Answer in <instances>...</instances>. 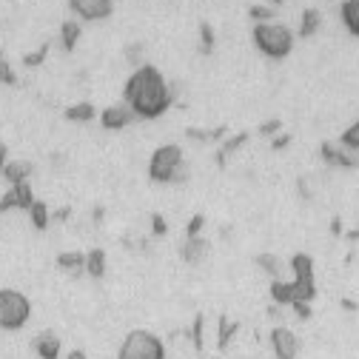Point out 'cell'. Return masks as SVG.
Listing matches in <instances>:
<instances>
[{"label": "cell", "instance_id": "cell-1", "mask_svg": "<svg viewBox=\"0 0 359 359\" xmlns=\"http://www.w3.org/2000/svg\"><path fill=\"white\" fill-rule=\"evenodd\" d=\"M32 320V299L20 288H0V331H20Z\"/></svg>", "mask_w": 359, "mask_h": 359}, {"label": "cell", "instance_id": "cell-2", "mask_svg": "<svg viewBox=\"0 0 359 359\" xmlns=\"http://www.w3.org/2000/svg\"><path fill=\"white\" fill-rule=\"evenodd\" d=\"M117 359H165V345L154 331L134 328L126 334Z\"/></svg>", "mask_w": 359, "mask_h": 359}, {"label": "cell", "instance_id": "cell-3", "mask_svg": "<svg viewBox=\"0 0 359 359\" xmlns=\"http://www.w3.org/2000/svg\"><path fill=\"white\" fill-rule=\"evenodd\" d=\"M271 351L277 359H297L299 353V337L291 328H274L271 331Z\"/></svg>", "mask_w": 359, "mask_h": 359}, {"label": "cell", "instance_id": "cell-4", "mask_svg": "<svg viewBox=\"0 0 359 359\" xmlns=\"http://www.w3.org/2000/svg\"><path fill=\"white\" fill-rule=\"evenodd\" d=\"M32 348H34V353H37L40 359H60V353H63V342H60V337H57L55 331H40V334H34Z\"/></svg>", "mask_w": 359, "mask_h": 359}, {"label": "cell", "instance_id": "cell-5", "mask_svg": "<svg viewBox=\"0 0 359 359\" xmlns=\"http://www.w3.org/2000/svg\"><path fill=\"white\" fill-rule=\"evenodd\" d=\"M66 359H86V353H83V351H72Z\"/></svg>", "mask_w": 359, "mask_h": 359}]
</instances>
